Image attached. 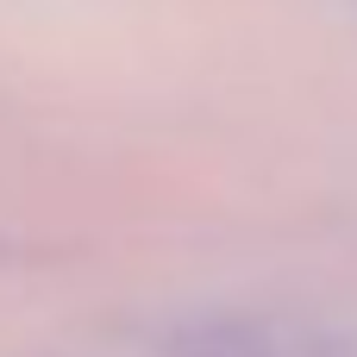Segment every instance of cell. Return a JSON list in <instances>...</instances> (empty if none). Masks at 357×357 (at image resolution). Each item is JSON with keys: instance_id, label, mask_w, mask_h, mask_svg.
I'll use <instances>...</instances> for the list:
<instances>
[{"instance_id": "1", "label": "cell", "mask_w": 357, "mask_h": 357, "mask_svg": "<svg viewBox=\"0 0 357 357\" xmlns=\"http://www.w3.org/2000/svg\"><path fill=\"white\" fill-rule=\"evenodd\" d=\"M176 357H357V351L320 326L257 314V320H201L195 333H182Z\"/></svg>"}]
</instances>
